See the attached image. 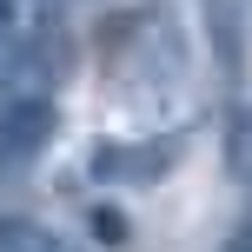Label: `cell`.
Returning a JSON list of instances; mask_svg holds the SVG:
<instances>
[{
	"label": "cell",
	"instance_id": "cell-2",
	"mask_svg": "<svg viewBox=\"0 0 252 252\" xmlns=\"http://www.w3.org/2000/svg\"><path fill=\"white\" fill-rule=\"evenodd\" d=\"M53 133H60V106L47 93H27V100H7L0 106V186L27 179L40 159H47Z\"/></svg>",
	"mask_w": 252,
	"mask_h": 252
},
{
	"label": "cell",
	"instance_id": "cell-7",
	"mask_svg": "<svg viewBox=\"0 0 252 252\" xmlns=\"http://www.w3.org/2000/svg\"><path fill=\"white\" fill-rule=\"evenodd\" d=\"M219 252H252V219H246V226H232V239L219 246Z\"/></svg>",
	"mask_w": 252,
	"mask_h": 252
},
{
	"label": "cell",
	"instance_id": "cell-1",
	"mask_svg": "<svg viewBox=\"0 0 252 252\" xmlns=\"http://www.w3.org/2000/svg\"><path fill=\"white\" fill-rule=\"evenodd\" d=\"M106 60H113V80L133 100H159L166 87L186 80V47H179L166 7H146V13H133V20H120L113 40H106Z\"/></svg>",
	"mask_w": 252,
	"mask_h": 252
},
{
	"label": "cell",
	"instance_id": "cell-3",
	"mask_svg": "<svg viewBox=\"0 0 252 252\" xmlns=\"http://www.w3.org/2000/svg\"><path fill=\"white\" fill-rule=\"evenodd\" d=\"M179 166V139H100L87 153V173L100 179L106 192H133V186H153Z\"/></svg>",
	"mask_w": 252,
	"mask_h": 252
},
{
	"label": "cell",
	"instance_id": "cell-5",
	"mask_svg": "<svg viewBox=\"0 0 252 252\" xmlns=\"http://www.w3.org/2000/svg\"><path fill=\"white\" fill-rule=\"evenodd\" d=\"M0 252H80L66 246L60 232H47L40 219H20V213H0Z\"/></svg>",
	"mask_w": 252,
	"mask_h": 252
},
{
	"label": "cell",
	"instance_id": "cell-6",
	"mask_svg": "<svg viewBox=\"0 0 252 252\" xmlns=\"http://www.w3.org/2000/svg\"><path fill=\"white\" fill-rule=\"evenodd\" d=\"M226 173L252 192V106H239L232 126H226Z\"/></svg>",
	"mask_w": 252,
	"mask_h": 252
},
{
	"label": "cell",
	"instance_id": "cell-8",
	"mask_svg": "<svg viewBox=\"0 0 252 252\" xmlns=\"http://www.w3.org/2000/svg\"><path fill=\"white\" fill-rule=\"evenodd\" d=\"M239 7H246V13H252V0H239Z\"/></svg>",
	"mask_w": 252,
	"mask_h": 252
},
{
	"label": "cell",
	"instance_id": "cell-4",
	"mask_svg": "<svg viewBox=\"0 0 252 252\" xmlns=\"http://www.w3.org/2000/svg\"><path fill=\"white\" fill-rule=\"evenodd\" d=\"M199 13H206V40H213L219 73L239 80V73H246V33H252V13L239 7V0H199Z\"/></svg>",
	"mask_w": 252,
	"mask_h": 252
}]
</instances>
